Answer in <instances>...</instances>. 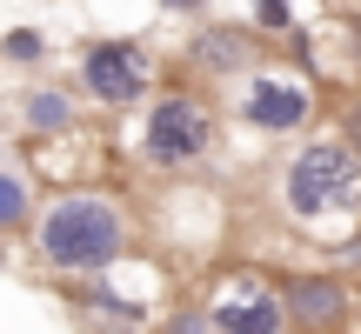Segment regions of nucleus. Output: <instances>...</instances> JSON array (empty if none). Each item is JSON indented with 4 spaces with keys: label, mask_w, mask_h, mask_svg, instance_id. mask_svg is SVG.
Returning a JSON list of instances; mask_svg holds the SVG:
<instances>
[{
    "label": "nucleus",
    "mask_w": 361,
    "mask_h": 334,
    "mask_svg": "<svg viewBox=\"0 0 361 334\" xmlns=\"http://www.w3.org/2000/svg\"><path fill=\"white\" fill-rule=\"evenodd\" d=\"M255 27L261 34H288V27H295V7H288V0H255Z\"/></svg>",
    "instance_id": "obj_13"
},
{
    "label": "nucleus",
    "mask_w": 361,
    "mask_h": 334,
    "mask_svg": "<svg viewBox=\"0 0 361 334\" xmlns=\"http://www.w3.org/2000/svg\"><path fill=\"white\" fill-rule=\"evenodd\" d=\"M214 334H288V308L274 287H241V295H221L214 308Z\"/></svg>",
    "instance_id": "obj_8"
},
{
    "label": "nucleus",
    "mask_w": 361,
    "mask_h": 334,
    "mask_svg": "<svg viewBox=\"0 0 361 334\" xmlns=\"http://www.w3.org/2000/svg\"><path fill=\"white\" fill-rule=\"evenodd\" d=\"M141 167L154 174H194L207 154H214V107L201 94H161L141 120Z\"/></svg>",
    "instance_id": "obj_3"
},
{
    "label": "nucleus",
    "mask_w": 361,
    "mask_h": 334,
    "mask_svg": "<svg viewBox=\"0 0 361 334\" xmlns=\"http://www.w3.org/2000/svg\"><path fill=\"white\" fill-rule=\"evenodd\" d=\"M241 120L261 134H295L314 120V87L308 80H288V74H255L241 94Z\"/></svg>",
    "instance_id": "obj_6"
},
{
    "label": "nucleus",
    "mask_w": 361,
    "mask_h": 334,
    "mask_svg": "<svg viewBox=\"0 0 361 334\" xmlns=\"http://www.w3.org/2000/svg\"><path fill=\"white\" fill-rule=\"evenodd\" d=\"M255 61H261L255 27H201V34L188 40V67L207 74V80H234V74H247Z\"/></svg>",
    "instance_id": "obj_7"
},
{
    "label": "nucleus",
    "mask_w": 361,
    "mask_h": 334,
    "mask_svg": "<svg viewBox=\"0 0 361 334\" xmlns=\"http://www.w3.org/2000/svg\"><path fill=\"white\" fill-rule=\"evenodd\" d=\"M34 221V180L20 167H0V234H20Z\"/></svg>",
    "instance_id": "obj_10"
},
{
    "label": "nucleus",
    "mask_w": 361,
    "mask_h": 334,
    "mask_svg": "<svg viewBox=\"0 0 361 334\" xmlns=\"http://www.w3.org/2000/svg\"><path fill=\"white\" fill-rule=\"evenodd\" d=\"M168 13H207V0H161Z\"/></svg>",
    "instance_id": "obj_15"
},
{
    "label": "nucleus",
    "mask_w": 361,
    "mask_h": 334,
    "mask_svg": "<svg viewBox=\"0 0 361 334\" xmlns=\"http://www.w3.org/2000/svg\"><path fill=\"white\" fill-rule=\"evenodd\" d=\"M161 334H214V314L207 308H174L168 321H161Z\"/></svg>",
    "instance_id": "obj_12"
},
{
    "label": "nucleus",
    "mask_w": 361,
    "mask_h": 334,
    "mask_svg": "<svg viewBox=\"0 0 361 334\" xmlns=\"http://www.w3.org/2000/svg\"><path fill=\"white\" fill-rule=\"evenodd\" d=\"M0 61H7V67H40V61H47V34H40V27L0 34Z\"/></svg>",
    "instance_id": "obj_11"
},
{
    "label": "nucleus",
    "mask_w": 361,
    "mask_h": 334,
    "mask_svg": "<svg viewBox=\"0 0 361 334\" xmlns=\"http://www.w3.org/2000/svg\"><path fill=\"white\" fill-rule=\"evenodd\" d=\"M154 80V61H147L141 40L128 34H107V40H87L80 47V94L101 107H134Z\"/></svg>",
    "instance_id": "obj_4"
},
{
    "label": "nucleus",
    "mask_w": 361,
    "mask_h": 334,
    "mask_svg": "<svg viewBox=\"0 0 361 334\" xmlns=\"http://www.w3.org/2000/svg\"><path fill=\"white\" fill-rule=\"evenodd\" d=\"M134 247V221L114 194L101 187H67L40 207L34 221V261L47 274H74V281H94V274H114Z\"/></svg>",
    "instance_id": "obj_1"
},
{
    "label": "nucleus",
    "mask_w": 361,
    "mask_h": 334,
    "mask_svg": "<svg viewBox=\"0 0 361 334\" xmlns=\"http://www.w3.org/2000/svg\"><path fill=\"white\" fill-rule=\"evenodd\" d=\"M281 201L295 221H322V214H348L361 201V154L348 141H308L281 174Z\"/></svg>",
    "instance_id": "obj_2"
},
{
    "label": "nucleus",
    "mask_w": 361,
    "mask_h": 334,
    "mask_svg": "<svg viewBox=\"0 0 361 334\" xmlns=\"http://www.w3.org/2000/svg\"><path fill=\"white\" fill-rule=\"evenodd\" d=\"M341 141H348L355 154H361V94H355L348 107H341Z\"/></svg>",
    "instance_id": "obj_14"
},
{
    "label": "nucleus",
    "mask_w": 361,
    "mask_h": 334,
    "mask_svg": "<svg viewBox=\"0 0 361 334\" xmlns=\"http://www.w3.org/2000/svg\"><path fill=\"white\" fill-rule=\"evenodd\" d=\"M20 128L27 134H74V94L67 87H27L20 94Z\"/></svg>",
    "instance_id": "obj_9"
},
{
    "label": "nucleus",
    "mask_w": 361,
    "mask_h": 334,
    "mask_svg": "<svg viewBox=\"0 0 361 334\" xmlns=\"http://www.w3.org/2000/svg\"><path fill=\"white\" fill-rule=\"evenodd\" d=\"M274 295L288 308V328L301 334H341L355 314V295L341 274H274Z\"/></svg>",
    "instance_id": "obj_5"
}]
</instances>
